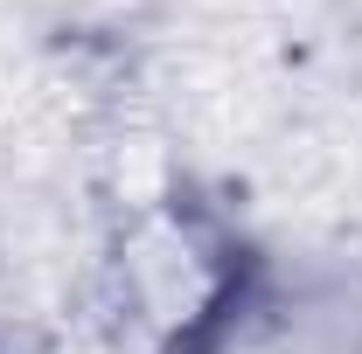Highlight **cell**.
<instances>
[{
    "label": "cell",
    "instance_id": "cell-1",
    "mask_svg": "<svg viewBox=\"0 0 362 354\" xmlns=\"http://www.w3.org/2000/svg\"><path fill=\"white\" fill-rule=\"evenodd\" d=\"M77 354H119V348H77Z\"/></svg>",
    "mask_w": 362,
    "mask_h": 354
}]
</instances>
